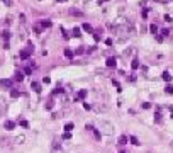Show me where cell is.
<instances>
[{
	"instance_id": "cell-1",
	"label": "cell",
	"mask_w": 173,
	"mask_h": 153,
	"mask_svg": "<svg viewBox=\"0 0 173 153\" xmlns=\"http://www.w3.org/2000/svg\"><path fill=\"white\" fill-rule=\"evenodd\" d=\"M100 133L104 134H114V124H110L109 121H100Z\"/></svg>"
},
{
	"instance_id": "cell-2",
	"label": "cell",
	"mask_w": 173,
	"mask_h": 153,
	"mask_svg": "<svg viewBox=\"0 0 173 153\" xmlns=\"http://www.w3.org/2000/svg\"><path fill=\"white\" fill-rule=\"evenodd\" d=\"M34 48H29V49H22L20 53H19V58L20 60H29V56H31V51H32Z\"/></svg>"
},
{
	"instance_id": "cell-3",
	"label": "cell",
	"mask_w": 173,
	"mask_h": 153,
	"mask_svg": "<svg viewBox=\"0 0 173 153\" xmlns=\"http://www.w3.org/2000/svg\"><path fill=\"white\" fill-rule=\"evenodd\" d=\"M24 141H26V136H24V134H19V136L14 138V143H15V145H22Z\"/></svg>"
},
{
	"instance_id": "cell-4",
	"label": "cell",
	"mask_w": 173,
	"mask_h": 153,
	"mask_svg": "<svg viewBox=\"0 0 173 153\" xmlns=\"http://www.w3.org/2000/svg\"><path fill=\"white\" fill-rule=\"evenodd\" d=\"M115 65H117V60L115 58H107V66L109 68H112V66L115 68Z\"/></svg>"
},
{
	"instance_id": "cell-5",
	"label": "cell",
	"mask_w": 173,
	"mask_h": 153,
	"mask_svg": "<svg viewBox=\"0 0 173 153\" xmlns=\"http://www.w3.org/2000/svg\"><path fill=\"white\" fill-rule=\"evenodd\" d=\"M14 80H17V82H22V80H24V73L17 70V72H15V75H14Z\"/></svg>"
},
{
	"instance_id": "cell-6",
	"label": "cell",
	"mask_w": 173,
	"mask_h": 153,
	"mask_svg": "<svg viewBox=\"0 0 173 153\" xmlns=\"http://www.w3.org/2000/svg\"><path fill=\"white\" fill-rule=\"evenodd\" d=\"M31 88H32L34 92H37V94L41 92V85H39L37 82H32V83H31Z\"/></svg>"
},
{
	"instance_id": "cell-7",
	"label": "cell",
	"mask_w": 173,
	"mask_h": 153,
	"mask_svg": "<svg viewBox=\"0 0 173 153\" xmlns=\"http://www.w3.org/2000/svg\"><path fill=\"white\" fill-rule=\"evenodd\" d=\"M73 129H75V124H73V122H66V124H65V131H66V133H71Z\"/></svg>"
},
{
	"instance_id": "cell-8",
	"label": "cell",
	"mask_w": 173,
	"mask_h": 153,
	"mask_svg": "<svg viewBox=\"0 0 173 153\" xmlns=\"http://www.w3.org/2000/svg\"><path fill=\"white\" fill-rule=\"evenodd\" d=\"M0 85L2 87H7V88H12V80H2Z\"/></svg>"
},
{
	"instance_id": "cell-9",
	"label": "cell",
	"mask_w": 173,
	"mask_h": 153,
	"mask_svg": "<svg viewBox=\"0 0 173 153\" xmlns=\"http://www.w3.org/2000/svg\"><path fill=\"white\" fill-rule=\"evenodd\" d=\"M3 126H5V129H14L15 122H14V121H5V124H3Z\"/></svg>"
},
{
	"instance_id": "cell-10",
	"label": "cell",
	"mask_w": 173,
	"mask_h": 153,
	"mask_svg": "<svg viewBox=\"0 0 173 153\" xmlns=\"http://www.w3.org/2000/svg\"><path fill=\"white\" fill-rule=\"evenodd\" d=\"M70 14H71V15H78V17H81V15H83V12H81V10H76V9H71V10H70Z\"/></svg>"
},
{
	"instance_id": "cell-11",
	"label": "cell",
	"mask_w": 173,
	"mask_h": 153,
	"mask_svg": "<svg viewBox=\"0 0 173 153\" xmlns=\"http://www.w3.org/2000/svg\"><path fill=\"white\" fill-rule=\"evenodd\" d=\"M127 140H129V138H127L126 134H122V136H119V145H126V143H127Z\"/></svg>"
},
{
	"instance_id": "cell-12",
	"label": "cell",
	"mask_w": 173,
	"mask_h": 153,
	"mask_svg": "<svg viewBox=\"0 0 173 153\" xmlns=\"http://www.w3.org/2000/svg\"><path fill=\"white\" fill-rule=\"evenodd\" d=\"M129 141H131V143H132L134 146H138V145H141V143H139V140L136 138V136H131V138H129Z\"/></svg>"
},
{
	"instance_id": "cell-13",
	"label": "cell",
	"mask_w": 173,
	"mask_h": 153,
	"mask_svg": "<svg viewBox=\"0 0 173 153\" xmlns=\"http://www.w3.org/2000/svg\"><path fill=\"white\" fill-rule=\"evenodd\" d=\"M163 80H166V82H170V80H172V75H170V72H163Z\"/></svg>"
},
{
	"instance_id": "cell-14",
	"label": "cell",
	"mask_w": 173,
	"mask_h": 153,
	"mask_svg": "<svg viewBox=\"0 0 173 153\" xmlns=\"http://www.w3.org/2000/svg\"><path fill=\"white\" fill-rule=\"evenodd\" d=\"M10 95L15 99V97H19V95H20V92H19V90H15V88H12V90H10Z\"/></svg>"
},
{
	"instance_id": "cell-15",
	"label": "cell",
	"mask_w": 173,
	"mask_h": 153,
	"mask_svg": "<svg viewBox=\"0 0 173 153\" xmlns=\"http://www.w3.org/2000/svg\"><path fill=\"white\" fill-rule=\"evenodd\" d=\"M2 38H3V41H9V38H10V33H9V31H3V33H2Z\"/></svg>"
},
{
	"instance_id": "cell-16",
	"label": "cell",
	"mask_w": 173,
	"mask_h": 153,
	"mask_svg": "<svg viewBox=\"0 0 173 153\" xmlns=\"http://www.w3.org/2000/svg\"><path fill=\"white\" fill-rule=\"evenodd\" d=\"M73 55H75V53H73L71 49H65V56H66V58H73Z\"/></svg>"
},
{
	"instance_id": "cell-17",
	"label": "cell",
	"mask_w": 173,
	"mask_h": 153,
	"mask_svg": "<svg viewBox=\"0 0 173 153\" xmlns=\"http://www.w3.org/2000/svg\"><path fill=\"white\" fill-rule=\"evenodd\" d=\"M131 66H132L134 70H138V68H139V61H138V60H132V63H131Z\"/></svg>"
},
{
	"instance_id": "cell-18",
	"label": "cell",
	"mask_w": 173,
	"mask_h": 153,
	"mask_svg": "<svg viewBox=\"0 0 173 153\" xmlns=\"http://www.w3.org/2000/svg\"><path fill=\"white\" fill-rule=\"evenodd\" d=\"M154 121H156L158 124H160V122L163 121V119H161V114H160V112H156V114H154Z\"/></svg>"
},
{
	"instance_id": "cell-19",
	"label": "cell",
	"mask_w": 173,
	"mask_h": 153,
	"mask_svg": "<svg viewBox=\"0 0 173 153\" xmlns=\"http://www.w3.org/2000/svg\"><path fill=\"white\" fill-rule=\"evenodd\" d=\"M41 26H42V27H51V21H42Z\"/></svg>"
},
{
	"instance_id": "cell-20",
	"label": "cell",
	"mask_w": 173,
	"mask_h": 153,
	"mask_svg": "<svg viewBox=\"0 0 173 153\" xmlns=\"http://www.w3.org/2000/svg\"><path fill=\"white\" fill-rule=\"evenodd\" d=\"M149 31H151L153 34H156V33H158V27H156L154 24H151V26H149Z\"/></svg>"
},
{
	"instance_id": "cell-21",
	"label": "cell",
	"mask_w": 173,
	"mask_h": 153,
	"mask_svg": "<svg viewBox=\"0 0 173 153\" xmlns=\"http://www.w3.org/2000/svg\"><path fill=\"white\" fill-rule=\"evenodd\" d=\"M73 36H75V38H80V36H81V34H80V29H78V27H75V29H73Z\"/></svg>"
},
{
	"instance_id": "cell-22",
	"label": "cell",
	"mask_w": 173,
	"mask_h": 153,
	"mask_svg": "<svg viewBox=\"0 0 173 153\" xmlns=\"http://www.w3.org/2000/svg\"><path fill=\"white\" fill-rule=\"evenodd\" d=\"M165 92H166V94H173V87H172V85H166Z\"/></svg>"
},
{
	"instance_id": "cell-23",
	"label": "cell",
	"mask_w": 173,
	"mask_h": 153,
	"mask_svg": "<svg viewBox=\"0 0 173 153\" xmlns=\"http://www.w3.org/2000/svg\"><path fill=\"white\" fill-rule=\"evenodd\" d=\"M85 129H87V131H90V133H93V129H95V128H93L92 124H87V126H85Z\"/></svg>"
},
{
	"instance_id": "cell-24",
	"label": "cell",
	"mask_w": 173,
	"mask_h": 153,
	"mask_svg": "<svg viewBox=\"0 0 173 153\" xmlns=\"http://www.w3.org/2000/svg\"><path fill=\"white\" fill-rule=\"evenodd\" d=\"M83 29H85V31H87V33H92V27H90V26H88V24H83Z\"/></svg>"
},
{
	"instance_id": "cell-25",
	"label": "cell",
	"mask_w": 173,
	"mask_h": 153,
	"mask_svg": "<svg viewBox=\"0 0 173 153\" xmlns=\"http://www.w3.org/2000/svg\"><path fill=\"white\" fill-rule=\"evenodd\" d=\"M85 95H87V92H85V90H81V92H80V94H78V97H76V99H83V97H85Z\"/></svg>"
},
{
	"instance_id": "cell-26",
	"label": "cell",
	"mask_w": 173,
	"mask_h": 153,
	"mask_svg": "<svg viewBox=\"0 0 173 153\" xmlns=\"http://www.w3.org/2000/svg\"><path fill=\"white\" fill-rule=\"evenodd\" d=\"M161 34L166 38V36H170V31H168V29H163V31H161Z\"/></svg>"
},
{
	"instance_id": "cell-27",
	"label": "cell",
	"mask_w": 173,
	"mask_h": 153,
	"mask_svg": "<svg viewBox=\"0 0 173 153\" xmlns=\"http://www.w3.org/2000/svg\"><path fill=\"white\" fill-rule=\"evenodd\" d=\"M142 107H144V109H149L151 106H149V102H142Z\"/></svg>"
},
{
	"instance_id": "cell-28",
	"label": "cell",
	"mask_w": 173,
	"mask_h": 153,
	"mask_svg": "<svg viewBox=\"0 0 173 153\" xmlns=\"http://www.w3.org/2000/svg\"><path fill=\"white\" fill-rule=\"evenodd\" d=\"M63 138H65V140H70V138H71V134H70V133H65V134H63Z\"/></svg>"
},
{
	"instance_id": "cell-29",
	"label": "cell",
	"mask_w": 173,
	"mask_h": 153,
	"mask_svg": "<svg viewBox=\"0 0 173 153\" xmlns=\"http://www.w3.org/2000/svg\"><path fill=\"white\" fill-rule=\"evenodd\" d=\"M42 82H44V83H49L51 80H49V76H44V78H42Z\"/></svg>"
},
{
	"instance_id": "cell-30",
	"label": "cell",
	"mask_w": 173,
	"mask_h": 153,
	"mask_svg": "<svg viewBox=\"0 0 173 153\" xmlns=\"http://www.w3.org/2000/svg\"><path fill=\"white\" fill-rule=\"evenodd\" d=\"M46 109H53V102H48L46 104Z\"/></svg>"
},
{
	"instance_id": "cell-31",
	"label": "cell",
	"mask_w": 173,
	"mask_h": 153,
	"mask_svg": "<svg viewBox=\"0 0 173 153\" xmlns=\"http://www.w3.org/2000/svg\"><path fill=\"white\" fill-rule=\"evenodd\" d=\"M20 126H24V128H27L29 124H27V121H20Z\"/></svg>"
},
{
	"instance_id": "cell-32",
	"label": "cell",
	"mask_w": 173,
	"mask_h": 153,
	"mask_svg": "<svg viewBox=\"0 0 173 153\" xmlns=\"http://www.w3.org/2000/svg\"><path fill=\"white\" fill-rule=\"evenodd\" d=\"M2 2H3L5 5H12V0H2Z\"/></svg>"
},
{
	"instance_id": "cell-33",
	"label": "cell",
	"mask_w": 173,
	"mask_h": 153,
	"mask_svg": "<svg viewBox=\"0 0 173 153\" xmlns=\"http://www.w3.org/2000/svg\"><path fill=\"white\" fill-rule=\"evenodd\" d=\"M105 2H109V0H99V5H102V3H105Z\"/></svg>"
},
{
	"instance_id": "cell-34",
	"label": "cell",
	"mask_w": 173,
	"mask_h": 153,
	"mask_svg": "<svg viewBox=\"0 0 173 153\" xmlns=\"http://www.w3.org/2000/svg\"><path fill=\"white\" fill-rule=\"evenodd\" d=\"M58 2H61V3H65V2H68V0H58Z\"/></svg>"
},
{
	"instance_id": "cell-35",
	"label": "cell",
	"mask_w": 173,
	"mask_h": 153,
	"mask_svg": "<svg viewBox=\"0 0 173 153\" xmlns=\"http://www.w3.org/2000/svg\"><path fill=\"white\" fill-rule=\"evenodd\" d=\"M119 153H127V152H124V150H121V152H119Z\"/></svg>"
},
{
	"instance_id": "cell-36",
	"label": "cell",
	"mask_w": 173,
	"mask_h": 153,
	"mask_svg": "<svg viewBox=\"0 0 173 153\" xmlns=\"http://www.w3.org/2000/svg\"><path fill=\"white\" fill-rule=\"evenodd\" d=\"M172 146H173V141H172Z\"/></svg>"
},
{
	"instance_id": "cell-37",
	"label": "cell",
	"mask_w": 173,
	"mask_h": 153,
	"mask_svg": "<svg viewBox=\"0 0 173 153\" xmlns=\"http://www.w3.org/2000/svg\"><path fill=\"white\" fill-rule=\"evenodd\" d=\"M172 117H173V114H172Z\"/></svg>"
}]
</instances>
